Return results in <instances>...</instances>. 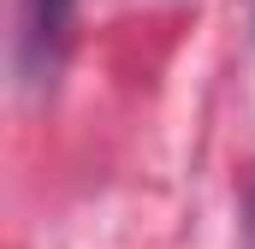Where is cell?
Returning a JSON list of instances; mask_svg holds the SVG:
<instances>
[{"mask_svg": "<svg viewBox=\"0 0 255 249\" xmlns=\"http://www.w3.org/2000/svg\"><path fill=\"white\" fill-rule=\"evenodd\" d=\"M250 24H255V0H250Z\"/></svg>", "mask_w": 255, "mask_h": 249, "instance_id": "3957f363", "label": "cell"}, {"mask_svg": "<svg viewBox=\"0 0 255 249\" xmlns=\"http://www.w3.org/2000/svg\"><path fill=\"white\" fill-rule=\"evenodd\" d=\"M71 12L77 0H24V71L42 83L54 77L65 42H71Z\"/></svg>", "mask_w": 255, "mask_h": 249, "instance_id": "6da1fadb", "label": "cell"}, {"mask_svg": "<svg viewBox=\"0 0 255 249\" xmlns=\"http://www.w3.org/2000/svg\"><path fill=\"white\" fill-rule=\"evenodd\" d=\"M244 238H250V249H255V178H250V202H244Z\"/></svg>", "mask_w": 255, "mask_h": 249, "instance_id": "7a4b0ae2", "label": "cell"}]
</instances>
